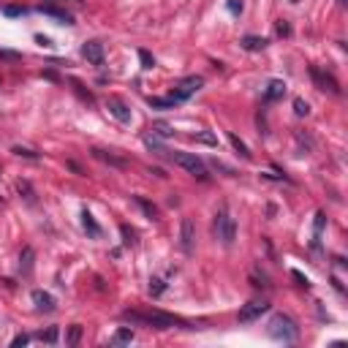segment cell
<instances>
[{"label":"cell","instance_id":"cell-41","mask_svg":"<svg viewBox=\"0 0 348 348\" xmlns=\"http://www.w3.org/2000/svg\"><path fill=\"white\" fill-rule=\"evenodd\" d=\"M346 3H348V0H337V6H346Z\"/></svg>","mask_w":348,"mask_h":348},{"label":"cell","instance_id":"cell-25","mask_svg":"<svg viewBox=\"0 0 348 348\" xmlns=\"http://www.w3.org/2000/svg\"><path fill=\"white\" fill-rule=\"evenodd\" d=\"M120 234H123V245H128V248H131V245H136V231L131 229L128 223L120 226Z\"/></svg>","mask_w":348,"mask_h":348},{"label":"cell","instance_id":"cell-17","mask_svg":"<svg viewBox=\"0 0 348 348\" xmlns=\"http://www.w3.org/2000/svg\"><path fill=\"white\" fill-rule=\"evenodd\" d=\"M41 14H47V17H54V19H60L63 25H74V17L68 11H63V8H54V6H41L38 8Z\"/></svg>","mask_w":348,"mask_h":348},{"label":"cell","instance_id":"cell-3","mask_svg":"<svg viewBox=\"0 0 348 348\" xmlns=\"http://www.w3.org/2000/svg\"><path fill=\"white\" fill-rule=\"evenodd\" d=\"M171 163H177L180 169H185L188 174H193V177L199 180H207L210 177V171H207V163L199 158L196 153H171Z\"/></svg>","mask_w":348,"mask_h":348},{"label":"cell","instance_id":"cell-39","mask_svg":"<svg viewBox=\"0 0 348 348\" xmlns=\"http://www.w3.org/2000/svg\"><path fill=\"white\" fill-rule=\"evenodd\" d=\"M3 11H6V17H19V14H25V8H19V6H6Z\"/></svg>","mask_w":348,"mask_h":348},{"label":"cell","instance_id":"cell-13","mask_svg":"<svg viewBox=\"0 0 348 348\" xmlns=\"http://www.w3.org/2000/svg\"><path fill=\"white\" fill-rule=\"evenodd\" d=\"M286 95V82L283 79H272L269 84H267V90H264V101L267 104H275V101H280Z\"/></svg>","mask_w":348,"mask_h":348},{"label":"cell","instance_id":"cell-16","mask_svg":"<svg viewBox=\"0 0 348 348\" xmlns=\"http://www.w3.org/2000/svg\"><path fill=\"white\" fill-rule=\"evenodd\" d=\"M33 264H36V250L25 248L22 256H19V269H22V275H30V272H33Z\"/></svg>","mask_w":348,"mask_h":348},{"label":"cell","instance_id":"cell-10","mask_svg":"<svg viewBox=\"0 0 348 348\" xmlns=\"http://www.w3.org/2000/svg\"><path fill=\"white\" fill-rule=\"evenodd\" d=\"M82 54H84V60H87V63L104 65V44H101V41H87L82 47Z\"/></svg>","mask_w":348,"mask_h":348},{"label":"cell","instance_id":"cell-19","mask_svg":"<svg viewBox=\"0 0 348 348\" xmlns=\"http://www.w3.org/2000/svg\"><path fill=\"white\" fill-rule=\"evenodd\" d=\"M134 201H136V204H139V207H142V213L147 215L150 220H158V207H155L153 201H147V199H144V196H134Z\"/></svg>","mask_w":348,"mask_h":348},{"label":"cell","instance_id":"cell-40","mask_svg":"<svg viewBox=\"0 0 348 348\" xmlns=\"http://www.w3.org/2000/svg\"><path fill=\"white\" fill-rule=\"evenodd\" d=\"M36 44H41V47H52V41H49L47 36H36Z\"/></svg>","mask_w":348,"mask_h":348},{"label":"cell","instance_id":"cell-4","mask_svg":"<svg viewBox=\"0 0 348 348\" xmlns=\"http://www.w3.org/2000/svg\"><path fill=\"white\" fill-rule=\"evenodd\" d=\"M213 231H215V237H218V240L223 242L226 248H229V245H234V240H237V220L231 218V215L226 213V210H220V213L215 215Z\"/></svg>","mask_w":348,"mask_h":348},{"label":"cell","instance_id":"cell-22","mask_svg":"<svg viewBox=\"0 0 348 348\" xmlns=\"http://www.w3.org/2000/svg\"><path fill=\"white\" fill-rule=\"evenodd\" d=\"M193 142L207 144V147H215V144H218V136L210 134V131H201V134H196V136H193Z\"/></svg>","mask_w":348,"mask_h":348},{"label":"cell","instance_id":"cell-32","mask_svg":"<svg viewBox=\"0 0 348 348\" xmlns=\"http://www.w3.org/2000/svg\"><path fill=\"white\" fill-rule=\"evenodd\" d=\"M226 8H229V11L234 14V17H240L242 8H245V3H242V0H226Z\"/></svg>","mask_w":348,"mask_h":348},{"label":"cell","instance_id":"cell-21","mask_svg":"<svg viewBox=\"0 0 348 348\" xmlns=\"http://www.w3.org/2000/svg\"><path fill=\"white\" fill-rule=\"evenodd\" d=\"M229 142H231V147H234L237 153L242 155V158H245V161H250V150H248V144L242 142L240 136H237V134H229Z\"/></svg>","mask_w":348,"mask_h":348},{"label":"cell","instance_id":"cell-27","mask_svg":"<svg viewBox=\"0 0 348 348\" xmlns=\"http://www.w3.org/2000/svg\"><path fill=\"white\" fill-rule=\"evenodd\" d=\"M153 134H155V136H163V139H169V136H174V128H171L169 123H155V125H153Z\"/></svg>","mask_w":348,"mask_h":348},{"label":"cell","instance_id":"cell-35","mask_svg":"<svg viewBox=\"0 0 348 348\" xmlns=\"http://www.w3.org/2000/svg\"><path fill=\"white\" fill-rule=\"evenodd\" d=\"M291 277H294V280H296V286H302V289H307V286H310V280H307V277L302 275L299 269H291Z\"/></svg>","mask_w":348,"mask_h":348},{"label":"cell","instance_id":"cell-11","mask_svg":"<svg viewBox=\"0 0 348 348\" xmlns=\"http://www.w3.org/2000/svg\"><path fill=\"white\" fill-rule=\"evenodd\" d=\"M142 142H144V147H147L150 153H155L158 158H171V150L166 147V144L161 142L155 134H144V136H142Z\"/></svg>","mask_w":348,"mask_h":348},{"label":"cell","instance_id":"cell-1","mask_svg":"<svg viewBox=\"0 0 348 348\" xmlns=\"http://www.w3.org/2000/svg\"><path fill=\"white\" fill-rule=\"evenodd\" d=\"M123 321H128V324H142V326H150V329H171V326H185V329H190L188 321L177 319V316H171V313H163V310H150V313L125 310Z\"/></svg>","mask_w":348,"mask_h":348},{"label":"cell","instance_id":"cell-24","mask_svg":"<svg viewBox=\"0 0 348 348\" xmlns=\"http://www.w3.org/2000/svg\"><path fill=\"white\" fill-rule=\"evenodd\" d=\"M57 337H60V326H49L47 332H41V335H38V340H44V343H49V346H54V343H57Z\"/></svg>","mask_w":348,"mask_h":348},{"label":"cell","instance_id":"cell-29","mask_svg":"<svg viewBox=\"0 0 348 348\" xmlns=\"http://www.w3.org/2000/svg\"><path fill=\"white\" fill-rule=\"evenodd\" d=\"M166 291V283L161 277H150V296H161Z\"/></svg>","mask_w":348,"mask_h":348},{"label":"cell","instance_id":"cell-9","mask_svg":"<svg viewBox=\"0 0 348 348\" xmlns=\"http://www.w3.org/2000/svg\"><path fill=\"white\" fill-rule=\"evenodd\" d=\"M107 109H109V114H112L117 123H123V125H128L131 120H134V114H131V109L125 107L120 98H107Z\"/></svg>","mask_w":348,"mask_h":348},{"label":"cell","instance_id":"cell-6","mask_svg":"<svg viewBox=\"0 0 348 348\" xmlns=\"http://www.w3.org/2000/svg\"><path fill=\"white\" fill-rule=\"evenodd\" d=\"M269 310V302H264V299H253V302H248V305L240 310V324H253V321H259L264 313Z\"/></svg>","mask_w":348,"mask_h":348},{"label":"cell","instance_id":"cell-23","mask_svg":"<svg viewBox=\"0 0 348 348\" xmlns=\"http://www.w3.org/2000/svg\"><path fill=\"white\" fill-rule=\"evenodd\" d=\"M17 190H19V193H25L27 204H36V193H33V188H30L27 180H19V183H17Z\"/></svg>","mask_w":348,"mask_h":348},{"label":"cell","instance_id":"cell-8","mask_svg":"<svg viewBox=\"0 0 348 348\" xmlns=\"http://www.w3.org/2000/svg\"><path fill=\"white\" fill-rule=\"evenodd\" d=\"M310 77H313V82H316V87H319V90H329L332 95H340V82H337L332 74L321 71L319 65H310Z\"/></svg>","mask_w":348,"mask_h":348},{"label":"cell","instance_id":"cell-36","mask_svg":"<svg viewBox=\"0 0 348 348\" xmlns=\"http://www.w3.org/2000/svg\"><path fill=\"white\" fill-rule=\"evenodd\" d=\"M324 226H326V215L319 213V215H316V234H321V231H324Z\"/></svg>","mask_w":348,"mask_h":348},{"label":"cell","instance_id":"cell-26","mask_svg":"<svg viewBox=\"0 0 348 348\" xmlns=\"http://www.w3.org/2000/svg\"><path fill=\"white\" fill-rule=\"evenodd\" d=\"M150 109H174V98H150Z\"/></svg>","mask_w":348,"mask_h":348},{"label":"cell","instance_id":"cell-15","mask_svg":"<svg viewBox=\"0 0 348 348\" xmlns=\"http://www.w3.org/2000/svg\"><path fill=\"white\" fill-rule=\"evenodd\" d=\"M240 44H242V49H248V52H261L269 41H267L264 36H245Z\"/></svg>","mask_w":348,"mask_h":348},{"label":"cell","instance_id":"cell-12","mask_svg":"<svg viewBox=\"0 0 348 348\" xmlns=\"http://www.w3.org/2000/svg\"><path fill=\"white\" fill-rule=\"evenodd\" d=\"M30 299H33V305L38 307L41 313H54V296L52 294H47V291H41V289H36L33 294H30Z\"/></svg>","mask_w":348,"mask_h":348},{"label":"cell","instance_id":"cell-7","mask_svg":"<svg viewBox=\"0 0 348 348\" xmlns=\"http://www.w3.org/2000/svg\"><path fill=\"white\" fill-rule=\"evenodd\" d=\"M180 248L185 256L196 250V223L190 218H183V223H180Z\"/></svg>","mask_w":348,"mask_h":348},{"label":"cell","instance_id":"cell-2","mask_svg":"<svg viewBox=\"0 0 348 348\" xmlns=\"http://www.w3.org/2000/svg\"><path fill=\"white\" fill-rule=\"evenodd\" d=\"M267 335H269L272 340H280V343H294L296 337H299V326H296V321L291 319V316L275 313L269 319V324H267Z\"/></svg>","mask_w":348,"mask_h":348},{"label":"cell","instance_id":"cell-38","mask_svg":"<svg viewBox=\"0 0 348 348\" xmlns=\"http://www.w3.org/2000/svg\"><path fill=\"white\" fill-rule=\"evenodd\" d=\"M0 57H3V60H19L22 54H19V52H11V49H0Z\"/></svg>","mask_w":348,"mask_h":348},{"label":"cell","instance_id":"cell-28","mask_svg":"<svg viewBox=\"0 0 348 348\" xmlns=\"http://www.w3.org/2000/svg\"><path fill=\"white\" fill-rule=\"evenodd\" d=\"M79 340H82V326L74 324L71 329H68V337H65V343H68V346H79Z\"/></svg>","mask_w":348,"mask_h":348},{"label":"cell","instance_id":"cell-37","mask_svg":"<svg viewBox=\"0 0 348 348\" xmlns=\"http://www.w3.org/2000/svg\"><path fill=\"white\" fill-rule=\"evenodd\" d=\"M27 343H30L27 335H17V337L11 340V346H14V348H22V346H27Z\"/></svg>","mask_w":348,"mask_h":348},{"label":"cell","instance_id":"cell-5","mask_svg":"<svg viewBox=\"0 0 348 348\" xmlns=\"http://www.w3.org/2000/svg\"><path fill=\"white\" fill-rule=\"evenodd\" d=\"M201 87H204V79L201 77H185V79H180V82L174 84V90H171L169 98H174V104H180V101H188L193 93H199Z\"/></svg>","mask_w":348,"mask_h":348},{"label":"cell","instance_id":"cell-34","mask_svg":"<svg viewBox=\"0 0 348 348\" xmlns=\"http://www.w3.org/2000/svg\"><path fill=\"white\" fill-rule=\"evenodd\" d=\"M275 30H277V36H280V38L291 36V27H289V22H286V19H280V22L275 25Z\"/></svg>","mask_w":348,"mask_h":348},{"label":"cell","instance_id":"cell-14","mask_svg":"<svg viewBox=\"0 0 348 348\" xmlns=\"http://www.w3.org/2000/svg\"><path fill=\"white\" fill-rule=\"evenodd\" d=\"M82 229H84V234L90 237V240H98L104 231H101V226H98V220L93 218V213H87V210H82Z\"/></svg>","mask_w":348,"mask_h":348},{"label":"cell","instance_id":"cell-30","mask_svg":"<svg viewBox=\"0 0 348 348\" xmlns=\"http://www.w3.org/2000/svg\"><path fill=\"white\" fill-rule=\"evenodd\" d=\"M139 60H142V68L144 71H150V68H155V57L147 52V49H139Z\"/></svg>","mask_w":348,"mask_h":348},{"label":"cell","instance_id":"cell-18","mask_svg":"<svg viewBox=\"0 0 348 348\" xmlns=\"http://www.w3.org/2000/svg\"><path fill=\"white\" fill-rule=\"evenodd\" d=\"M125 343H134V329L131 326H120L112 335V346H125Z\"/></svg>","mask_w":348,"mask_h":348},{"label":"cell","instance_id":"cell-33","mask_svg":"<svg viewBox=\"0 0 348 348\" xmlns=\"http://www.w3.org/2000/svg\"><path fill=\"white\" fill-rule=\"evenodd\" d=\"M14 153H17L19 158H30V161H38V153H33V150H27V147H14Z\"/></svg>","mask_w":348,"mask_h":348},{"label":"cell","instance_id":"cell-20","mask_svg":"<svg viewBox=\"0 0 348 348\" xmlns=\"http://www.w3.org/2000/svg\"><path fill=\"white\" fill-rule=\"evenodd\" d=\"M93 155H95L98 161H104V163H112V166H117V169H123V166H125V161H123V158H117V155L107 153V150H93Z\"/></svg>","mask_w":348,"mask_h":348},{"label":"cell","instance_id":"cell-31","mask_svg":"<svg viewBox=\"0 0 348 348\" xmlns=\"http://www.w3.org/2000/svg\"><path fill=\"white\" fill-rule=\"evenodd\" d=\"M294 112H296V117H307L310 114V107H307L305 98H294Z\"/></svg>","mask_w":348,"mask_h":348}]
</instances>
